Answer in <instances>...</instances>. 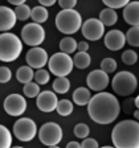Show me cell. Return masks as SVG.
<instances>
[{"label":"cell","mask_w":139,"mask_h":148,"mask_svg":"<svg viewBox=\"0 0 139 148\" xmlns=\"http://www.w3.org/2000/svg\"><path fill=\"white\" fill-rule=\"evenodd\" d=\"M129 3V0H103V4L106 5V8H111L114 11L118 8H125Z\"/></svg>","instance_id":"obj_34"},{"label":"cell","mask_w":139,"mask_h":148,"mask_svg":"<svg viewBox=\"0 0 139 148\" xmlns=\"http://www.w3.org/2000/svg\"><path fill=\"white\" fill-rule=\"evenodd\" d=\"M37 134H39L40 142L48 147L57 145L62 140V128L60 127V124L53 123V122L43 124Z\"/></svg>","instance_id":"obj_7"},{"label":"cell","mask_w":139,"mask_h":148,"mask_svg":"<svg viewBox=\"0 0 139 148\" xmlns=\"http://www.w3.org/2000/svg\"><path fill=\"white\" fill-rule=\"evenodd\" d=\"M57 103H58V98L56 95V92L49 91V90L41 91L37 95V99H36L37 107L43 112H52V111H54L56 107H57Z\"/></svg>","instance_id":"obj_14"},{"label":"cell","mask_w":139,"mask_h":148,"mask_svg":"<svg viewBox=\"0 0 139 148\" xmlns=\"http://www.w3.org/2000/svg\"><path fill=\"white\" fill-rule=\"evenodd\" d=\"M66 148H81V144L78 142H69L66 144Z\"/></svg>","instance_id":"obj_41"},{"label":"cell","mask_w":139,"mask_h":148,"mask_svg":"<svg viewBox=\"0 0 139 148\" xmlns=\"http://www.w3.org/2000/svg\"><path fill=\"white\" fill-rule=\"evenodd\" d=\"M4 110L11 116H20L27 110V101L20 94H11L4 99Z\"/></svg>","instance_id":"obj_11"},{"label":"cell","mask_w":139,"mask_h":148,"mask_svg":"<svg viewBox=\"0 0 139 148\" xmlns=\"http://www.w3.org/2000/svg\"><path fill=\"white\" fill-rule=\"evenodd\" d=\"M23 52V42L16 34L6 32L0 33V61L13 62Z\"/></svg>","instance_id":"obj_3"},{"label":"cell","mask_w":139,"mask_h":148,"mask_svg":"<svg viewBox=\"0 0 139 148\" xmlns=\"http://www.w3.org/2000/svg\"><path fill=\"white\" fill-rule=\"evenodd\" d=\"M58 5L61 9L68 11V9H74V7L77 5V0H58Z\"/></svg>","instance_id":"obj_36"},{"label":"cell","mask_w":139,"mask_h":148,"mask_svg":"<svg viewBox=\"0 0 139 148\" xmlns=\"http://www.w3.org/2000/svg\"><path fill=\"white\" fill-rule=\"evenodd\" d=\"M87 112L93 122L98 124H110L119 116L120 105L115 95L102 91L92 97L87 105Z\"/></svg>","instance_id":"obj_1"},{"label":"cell","mask_w":139,"mask_h":148,"mask_svg":"<svg viewBox=\"0 0 139 148\" xmlns=\"http://www.w3.org/2000/svg\"><path fill=\"white\" fill-rule=\"evenodd\" d=\"M81 32L82 36L89 41H97L102 38L103 33H105V25L99 21L98 18H87L85 23H82L81 27Z\"/></svg>","instance_id":"obj_10"},{"label":"cell","mask_w":139,"mask_h":148,"mask_svg":"<svg viewBox=\"0 0 139 148\" xmlns=\"http://www.w3.org/2000/svg\"><path fill=\"white\" fill-rule=\"evenodd\" d=\"M33 79L39 86H40V85H46L50 79V74H49V71L44 70V69H39V70L34 73Z\"/></svg>","instance_id":"obj_31"},{"label":"cell","mask_w":139,"mask_h":148,"mask_svg":"<svg viewBox=\"0 0 139 148\" xmlns=\"http://www.w3.org/2000/svg\"><path fill=\"white\" fill-rule=\"evenodd\" d=\"M90 62H92V58L90 56L87 54L86 52H78L74 54L73 58V65L78 69H86L90 66Z\"/></svg>","instance_id":"obj_23"},{"label":"cell","mask_w":139,"mask_h":148,"mask_svg":"<svg viewBox=\"0 0 139 148\" xmlns=\"http://www.w3.org/2000/svg\"><path fill=\"white\" fill-rule=\"evenodd\" d=\"M12 145V135L6 126L0 124V148H11Z\"/></svg>","instance_id":"obj_25"},{"label":"cell","mask_w":139,"mask_h":148,"mask_svg":"<svg viewBox=\"0 0 139 148\" xmlns=\"http://www.w3.org/2000/svg\"><path fill=\"white\" fill-rule=\"evenodd\" d=\"M25 61H27L28 66L32 69H43L45 65H48L49 57L45 49L36 46V48H31L28 50L27 56H25Z\"/></svg>","instance_id":"obj_12"},{"label":"cell","mask_w":139,"mask_h":148,"mask_svg":"<svg viewBox=\"0 0 139 148\" xmlns=\"http://www.w3.org/2000/svg\"><path fill=\"white\" fill-rule=\"evenodd\" d=\"M21 40L29 46H39L45 40V29L40 24L28 23L21 29Z\"/></svg>","instance_id":"obj_8"},{"label":"cell","mask_w":139,"mask_h":148,"mask_svg":"<svg viewBox=\"0 0 139 148\" xmlns=\"http://www.w3.org/2000/svg\"><path fill=\"white\" fill-rule=\"evenodd\" d=\"M39 3H40L41 7H44V8H48V7L54 5L56 0H39Z\"/></svg>","instance_id":"obj_39"},{"label":"cell","mask_w":139,"mask_h":148,"mask_svg":"<svg viewBox=\"0 0 139 148\" xmlns=\"http://www.w3.org/2000/svg\"><path fill=\"white\" fill-rule=\"evenodd\" d=\"M77 50L78 52H87L89 50V44L86 41H80L77 44Z\"/></svg>","instance_id":"obj_38"},{"label":"cell","mask_w":139,"mask_h":148,"mask_svg":"<svg viewBox=\"0 0 139 148\" xmlns=\"http://www.w3.org/2000/svg\"><path fill=\"white\" fill-rule=\"evenodd\" d=\"M105 46L109 50H119L122 49L126 44V36L122 31L118 29H113V31L107 32L105 36Z\"/></svg>","instance_id":"obj_15"},{"label":"cell","mask_w":139,"mask_h":148,"mask_svg":"<svg viewBox=\"0 0 139 148\" xmlns=\"http://www.w3.org/2000/svg\"><path fill=\"white\" fill-rule=\"evenodd\" d=\"M138 81L131 71H119L114 75L111 81V87L117 92V95L129 97L136 90Z\"/></svg>","instance_id":"obj_5"},{"label":"cell","mask_w":139,"mask_h":148,"mask_svg":"<svg viewBox=\"0 0 139 148\" xmlns=\"http://www.w3.org/2000/svg\"><path fill=\"white\" fill-rule=\"evenodd\" d=\"M37 134V126L29 118H20L13 124V135L21 142H31Z\"/></svg>","instance_id":"obj_9"},{"label":"cell","mask_w":139,"mask_h":148,"mask_svg":"<svg viewBox=\"0 0 139 148\" xmlns=\"http://www.w3.org/2000/svg\"><path fill=\"white\" fill-rule=\"evenodd\" d=\"M111 142L114 148H139V123L122 120L113 128Z\"/></svg>","instance_id":"obj_2"},{"label":"cell","mask_w":139,"mask_h":148,"mask_svg":"<svg viewBox=\"0 0 139 148\" xmlns=\"http://www.w3.org/2000/svg\"><path fill=\"white\" fill-rule=\"evenodd\" d=\"M16 25V16L13 9L9 7L0 5V32L11 31Z\"/></svg>","instance_id":"obj_16"},{"label":"cell","mask_w":139,"mask_h":148,"mask_svg":"<svg viewBox=\"0 0 139 148\" xmlns=\"http://www.w3.org/2000/svg\"><path fill=\"white\" fill-rule=\"evenodd\" d=\"M72 97H73V102L78 106H87L90 99H92L90 90L86 89V87H78V89H76Z\"/></svg>","instance_id":"obj_18"},{"label":"cell","mask_w":139,"mask_h":148,"mask_svg":"<svg viewBox=\"0 0 139 148\" xmlns=\"http://www.w3.org/2000/svg\"><path fill=\"white\" fill-rule=\"evenodd\" d=\"M12 78V71L7 66H0V83H7Z\"/></svg>","instance_id":"obj_35"},{"label":"cell","mask_w":139,"mask_h":148,"mask_svg":"<svg viewBox=\"0 0 139 148\" xmlns=\"http://www.w3.org/2000/svg\"><path fill=\"white\" fill-rule=\"evenodd\" d=\"M81 148H99V145L96 139L86 138V139H83V142L81 143Z\"/></svg>","instance_id":"obj_37"},{"label":"cell","mask_w":139,"mask_h":148,"mask_svg":"<svg viewBox=\"0 0 139 148\" xmlns=\"http://www.w3.org/2000/svg\"><path fill=\"white\" fill-rule=\"evenodd\" d=\"M56 110H57L58 115H61V116H68V115L72 114V111H73V103L69 99H61L57 103Z\"/></svg>","instance_id":"obj_26"},{"label":"cell","mask_w":139,"mask_h":148,"mask_svg":"<svg viewBox=\"0 0 139 148\" xmlns=\"http://www.w3.org/2000/svg\"><path fill=\"white\" fill-rule=\"evenodd\" d=\"M125 36L127 44L131 46H139V27H131Z\"/></svg>","instance_id":"obj_28"},{"label":"cell","mask_w":139,"mask_h":148,"mask_svg":"<svg viewBox=\"0 0 139 148\" xmlns=\"http://www.w3.org/2000/svg\"><path fill=\"white\" fill-rule=\"evenodd\" d=\"M122 61L126 65H134L138 61V54L134 50H125L122 53Z\"/></svg>","instance_id":"obj_33"},{"label":"cell","mask_w":139,"mask_h":148,"mask_svg":"<svg viewBox=\"0 0 139 148\" xmlns=\"http://www.w3.org/2000/svg\"><path fill=\"white\" fill-rule=\"evenodd\" d=\"M56 27L61 33L73 34L78 32L82 27V18L76 9L60 11L56 16Z\"/></svg>","instance_id":"obj_4"},{"label":"cell","mask_w":139,"mask_h":148,"mask_svg":"<svg viewBox=\"0 0 139 148\" xmlns=\"http://www.w3.org/2000/svg\"><path fill=\"white\" fill-rule=\"evenodd\" d=\"M134 105H135V107H136V110H139V95L136 97L135 99H134Z\"/></svg>","instance_id":"obj_42"},{"label":"cell","mask_w":139,"mask_h":148,"mask_svg":"<svg viewBox=\"0 0 139 148\" xmlns=\"http://www.w3.org/2000/svg\"><path fill=\"white\" fill-rule=\"evenodd\" d=\"M123 18L131 27H139V1H130L125 7Z\"/></svg>","instance_id":"obj_17"},{"label":"cell","mask_w":139,"mask_h":148,"mask_svg":"<svg viewBox=\"0 0 139 148\" xmlns=\"http://www.w3.org/2000/svg\"><path fill=\"white\" fill-rule=\"evenodd\" d=\"M24 95L28 97V98H37V95L40 94V86L37 85L36 82H29L27 85H24Z\"/></svg>","instance_id":"obj_29"},{"label":"cell","mask_w":139,"mask_h":148,"mask_svg":"<svg viewBox=\"0 0 139 148\" xmlns=\"http://www.w3.org/2000/svg\"><path fill=\"white\" fill-rule=\"evenodd\" d=\"M101 70L105 71L106 74H110V73H114L117 70V61L114 58H103L101 61Z\"/></svg>","instance_id":"obj_30"},{"label":"cell","mask_w":139,"mask_h":148,"mask_svg":"<svg viewBox=\"0 0 139 148\" xmlns=\"http://www.w3.org/2000/svg\"><path fill=\"white\" fill-rule=\"evenodd\" d=\"M11 148H23V147H19V145H17V147H11Z\"/></svg>","instance_id":"obj_46"},{"label":"cell","mask_w":139,"mask_h":148,"mask_svg":"<svg viewBox=\"0 0 139 148\" xmlns=\"http://www.w3.org/2000/svg\"><path fill=\"white\" fill-rule=\"evenodd\" d=\"M133 115H134V118H135L136 120H139V110H135V111H134Z\"/></svg>","instance_id":"obj_43"},{"label":"cell","mask_w":139,"mask_h":148,"mask_svg":"<svg viewBox=\"0 0 139 148\" xmlns=\"http://www.w3.org/2000/svg\"><path fill=\"white\" fill-rule=\"evenodd\" d=\"M33 77H34L33 69L29 68L28 65L27 66H21V68H19L17 71H16V78H17V81L20 83H24V85L32 82Z\"/></svg>","instance_id":"obj_21"},{"label":"cell","mask_w":139,"mask_h":148,"mask_svg":"<svg viewBox=\"0 0 139 148\" xmlns=\"http://www.w3.org/2000/svg\"><path fill=\"white\" fill-rule=\"evenodd\" d=\"M53 90L57 94H65L68 92L69 89H70V81L66 77H57L54 81H53Z\"/></svg>","instance_id":"obj_24"},{"label":"cell","mask_w":139,"mask_h":148,"mask_svg":"<svg viewBox=\"0 0 139 148\" xmlns=\"http://www.w3.org/2000/svg\"><path fill=\"white\" fill-rule=\"evenodd\" d=\"M48 17H49V12H48L46 8H44V7H41V5H36L32 8L31 18L33 20V23L41 25L43 23H45L46 20H48Z\"/></svg>","instance_id":"obj_20"},{"label":"cell","mask_w":139,"mask_h":148,"mask_svg":"<svg viewBox=\"0 0 139 148\" xmlns=\"http://www.w3.org/2000/svg\"><path fill=\"white\" fill-rule=\"evenodd\" d=\"M8 1H9L11 4H12V5H16V7L25 4V0H8Z\"/></svg>","instance_id":"obj_40"},{"label":"cell","mask_w":139,"mask_h":148,"mask_svg":"<svg viewBox=\"0 0 139 148\" xmlns=\"http://www.w3.org/2000/svg\"><path fill=\"white\" fill-rule=\"evenodd\" d=\"M73 131H74V135L77 136L78 139H86L87 136H89V134H90L89 126L85 124V123H78L77 126L74 127Z\"/></svg>","instance_id":"obj_32"},{"label":"cell","mask_w":139,"mask_h":148,"mask_svg":"<svg viewBox=\"0 0 139 148\" xmlns=\"http://www.w3.org/2000/svg\"><path fill=\"white\" fill-rule=\"evenodd\" d=\"M48 148H60L58 145H53V147H48Z\"/></svg>","instance_id":"obj_45"},{"label":"cell","mask_w":139,"mask_h":148,"mask_svg":"<svg viewBox=\"0 0 139 148\" xmlns=\"http://www.w3.org/2000/svg\"><path fill=\"white\" fill-rule=\"evenodd\" d=\"M50 73H53L56 77H66L73 70V58L65 53H54L52 57H49L48 61Z\"/></svg>","instance_id":"obj_6"},{"label":"cell","mask_w":139,"mask_h":148,"mask_svg":"<svg viewBox=\"0 0 139 148\" xmlns=\"http://www.w3.org/2000/svg\"><path fill=\"white\" fill-rule=\"evenodd\" d=\"M101 148H114V147H111V145H105V147H101Z\"/></svg>","instance_id":"obj_44"},{"label":"cell","mask_w":139,"mask_h":148,"mask_svg":"<svg viewBox=\"0 0 139 148\" xmlns=\"http://www.w3.org/2000/svg\"><path fill=\"white\" fill-rule=\"evenodd\" d=\"M98 20L103 25H106V27H111V25H114L115 23L118 21V13H117V11H114V9L105 8L101 11Z\"/></svg>","instance_id":"obj_19"},{"label":"cell","mask_w":139,"mask_h":148,"mask_svg":"<svg viewBox=\"0 0 139 148\" xmlns=\"http://www.w3.org/2000/svg\"><path fill=\"white\" fill-rule=\"evenodd\" d=\"M109 82V74H106L105 71H102L101 69L99 70H93L87 74V78H86V83L89 86L90 90H94V91H98L102 92L103 90L107 87Z\"/></svg>","instance_id":"obj_13"},{"label":"cell","mask_w":139,"mask_h":148,"mask_svg":"<svg viewBox=\"0 0 139 148\" xmlns=\"http://www.w3.org/2000/svg\"><path fill=\"white\" fill-rule=\"evenodd\" d=\"M31 11L32 9L29 8V5H27V4L19 5L13 9L15 16H16V20H21V21H25V20H28V18L31 17Z\"/></svg>","instance_id":"obj_27"},{"label":"cell","mask_w":139,"mask_h":148,"mask_svg":"<svg viewBox=\"0 0 139 148\" xmlns=\"http://www.w3.org/2000/svg\"><path fill=\"white\" fill-rule=\"evenodd\" d=\"M77 44H78V41H76L73 37H69V36L64 37L60 41V50H61V53L70 56L72 53H74L77 50Z\"/></svg>","instance_id":"obj_22"}]
</instances>
